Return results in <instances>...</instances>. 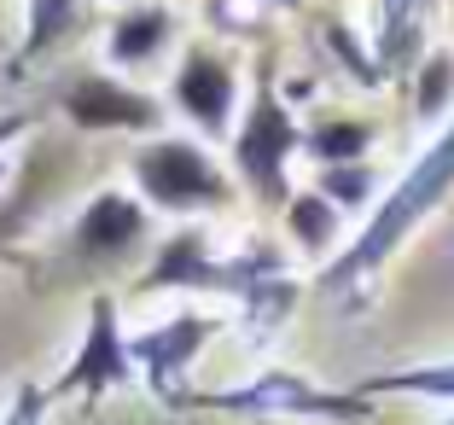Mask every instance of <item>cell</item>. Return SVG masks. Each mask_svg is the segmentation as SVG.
Returning <instances> with one entry per match:
<instances>
[{"instance_id":"6da1fadb","label":"cell","mask_w":454,"mask_h":425,"mask_svg":"<svg viewBox=\"0 0 454 425\" xmlns=\"http://www.w3.org/2000/svg\"><path fill=\"white\" fill-rule=\"evenodd\" d=\"M449 199H454V111L442 117V129L431 134V146L408 163V175L373 204L367 227H356V233L338 245V256L321 268V292H361V286L426 227V216L442 210Z\"/></svg>"},{"instance_id":"7a4b0ae2","label":"cell","mask_w":454,"mask_h":425,"mask_svg":"<svg viewBox=\"0 0 454 425\" xmlns=\"http://www.w3.org/2000/svg\"><path fill=\"white\" fill-rule=\"evenodd\" d=\"M187 408H215L239 420H367L373 397L361 390H333L297 367H262L256 379L233 390H187Z\"/></svg>"},{"instance_id":"3957f363","label":"cell","mask_w":454,"mask_h":425,"mask_svg":"<svg viewBox=\"0 0 454 425\" xmlns=\"http://www.w3.org/2000/svg\"><path fill=\"white\" fill-rule=\"evenodd\" d=\"M297 146H303V129H297L292 106H286L280 88H274V70L262 65V76H256V88H251V106L233 122V175L245 181V193H251L262 210H274V204L286 210V199H292L286 163H292Z\"/></svg>"},{"instance_id":"277c9868","label":"cell","mask_w":454,"mask_h":425,"mask_svg":"<svg viewBox=\"0 0 454 425\" xmlns=\"http://www.w3.org/2000/svg\"><path fill=\"white\" fill-rule=\"evenodd\" d=\"M129 175H134L140 204L169 210V216H210V210H227V204H233L227 169L199 140H181V134H163V140L134 146Z\"/></svg>"},{"instance_id":"5b68a950","label":"cell","mask_w":454,"mask_h":425,"mask_svg":"<svg viewBox=\"0 0 454 425\" xmlns=\"http://www.w3.org/2000/svg\"><path fill=\"white\" fill-rule=\"evenodd\" d=\"M268 268H280V256L268 245H245V251L222 256L204 227H181V233H169L158 245L152 268L140 274V292H210V297H233L239 303Z\"/></svg>"},{"instance_id":"8992f818","label":"cell","mask_w":454,"mask_h":425,"mask_svg":"<svg viewBox=\"0 0 454 425\" xmlns=\"http://www.w3.org/2000/svg\"><path fill=\"white\" fill-rule=\"evenodd\" d=\"M129 379H134V356H129V333H122V320H117V297L94 292L88 297V333H82L76 356L65 361V373L47 385V397L53 402H70V397L99 402L117 385H129Z\"/></svg>"},{"instance_id":"52a82bcc","label":"cell","mask_w":454,"mask_h":425,"mask_svg":"<svg viewBox=\"0 0 454 425\" xmlns=\"http://www.w3.org/2000/svg\"><path fill=\"white\" fill-rule=\"evenodd\" d=\"M59 111L76 134H158L163 129V99L146 88L111 76V70H82L59 88Z\"/></svg>"},{"instance_id":"ba28073f","label":"cell","mask_w":454,"mask_h":425,"mask_svg":"<svg viewBox=\"0 0 454 425\" xmlns=\"http://www.w3.org/2000/svg\"><path fill=\"white\" fill-rule=\"evenodd\" d=\"M215 338V320L204 309H181V315L158 320V327H140L129 338L134 356V379H146V390L163 402V408H187V367L204 356V344Z\"/></svg>"},{"instance_id":"9c48e42d","label":"cell","mask_w":454,"mask_h":425,"mask_svg":"<svg viewBox=\"0 0 454 425\" xmlns=\"http://www.w3.org/2000/svg\"><path fill=\"white\" fill-rule=\"evenodd\" d=\"M169 99L199 134L227 140L233 134V111H239V70H233V59L215 53V47L192 41L187 53H181V65H175Z\"/></svg>"},{"instance_id":"30bf717a","label":"cell","mask_w":454,"mask_h":425,"mask_svg":"<svg viewBox=\"0 0 454 425\" xmlns=\"http://www.w3.org/2000/svg\"><path fill=\"white\" fill-rule=\"evenodd\" d=\"M152 240V210L134 193H94V199L76 210V222H70V251L82 256L88 268H117L129 263L140 245Z\"/></svg>"},{"instance_id":"8fae6325","label":"cell","mask_w":454,"mask_h":425,"mask_svg":"<svg viewBox=\"0 0 454 425\" xmlns=\"http://www.w3.org/2000/svg\"><path fill=\"white\" fill-rule=\"evenodd\" d=\"M169 41H175V12L169 6H158V0H134V6H122V12L111 18L106 59L117 70H140V65H152Z\"/></svg>"},{"instance_id":"7c38bea8","label":"cell","mask_w":454,"mask_h":425,"mask_svg":"<svg viewBox=\"0 0 454 425\" xmlns=\"http://www.w3.org/2000/svg\"><path fill=\"white\" fill-rule=\"evenodd\" d=\"M437 0H379V70L402 76V70L419 65V47H426V18Z\"/></svg>"},{"instance_id":"4fadbf2b","label":"cell","mask_w":454,"mask_h":425,"mask_svg":"<svg viewBox=\"0 0 454 425\" xmlns=\"http://www.w3.org/2000/svg\"><path fill=\"white\" fill-rule=\"evenodd\" d=\"M82 12H88V0H24V41L12 53V70H29L35 59L59 53L82 29Z\"/></svg>"},{"instance_id":"5bb4252c","label":"cell","mask_w":454,"mask_h":425,"mask_svg":"<svg viewBox=\"0 0 454 425\" xmlns=\"http://www.w3.org/2000/svg\"><path fill=\"white\" fill-rule=\"evenodd\" d=\"M297 297H303V279L292 274V268H268L262 279H256L251 292L239 297V315H245V333L256 338V344H262V338H274L286 327V320H292V309H297Z\"/></svg>"},{"instance_id":"9a60e30c","label":"cell","mask_w":454,"mask_h":425,"mask_svg":"<svg viewBox=\"0 0 454 425\" xmlns=\"http://www.w3.org/2000/svg\"><path fill=\"white\" fill-rule=\"evenodd\" d=\"M373 140H379V129L367 117H321L315 129H303V152L321 169H333V163H367Z\"/></svg>"},{"instance_id":"2e32d148","label":"cell","mask_w":454,"mask_h":425,"mask_svg":"<svg viewBox=\"0 0 454 425\" xmlns=\"http://www.w3.org/2000/svg\"><path fill=\"white\" fill-rule=\"evenodd\" d=\"M286 227H292L297 251L326 256V263L338 256V227H344V216H338V204H333V199H321L315 186H309V193H292V199H286Z\"/></svg>"},{"instance_id":"e0dca14e","label":"cell","mask_w":454,"mask_h":425,"mask_svg":"<svg viewBox=\"0 0 454 425\" xmlns=\"http://www.w3.org/2000/svg\"><path fill=\"white\" fill-rule=\"evenodd\" d=\"M361 397H426V402H454V356L449 361H414V367H390L361 379Z\"/></svg>"},{"instance_id":"ac0fdd59","label":"cell","mask_w":454,"mask_h":425,"mask_svg":"<svg viewBox=\"0 0 454 425\" xmlns=\"http://www.w3.org/2000/svg\"><path fill=\"white\" fill-rule=\"evenodd\" d=\"M292 6H297V0H204V18H210L215 35L251 41V35H262V24L274 12H292Z\"/></svg>"},{"instance_id":"d6986e66","label":"cell","mask_w":454,"mask_h":425,"mask_svg":"<svg viewBox=\"0 0 454 425\" xmlns=\"http://www.w3.org/2000/svg\"><path fill=\"white\" fill-rule=\"evenodd\" d=\"M442 111H454V53H431L414 65V117L437 122Z\"/></svg>"},{"instance_id":"ffe728a7","label":"cell","mask_w":454,"mask_h":425,"mask_svg":"<svg viewBox=\"0 0 454 425\" xmlns=\"http://www.w3.org/2000/svg\"><path fill=\"white\" fill-rule=\"evenodd\" d=\"M315 193L333 199L338 210H356V204L373 199V169H367V163H333V169H321Z\"/></svg>"},{"instance_id":"44dd1931","label":"cell","mask_w":454,"mask_h":425,"mask_svg":"<svg viewBox=\"0 0 454 425\" xmlns=\"http://www.w3.org/2000/svg\"><path fill=\"white\" fill-rule=\"evenodd\" d=\"M35 193H41V163H29L24 175H18V186L0 199V256L12 251V240L24 233V222H29V210H35Z\"/></svg>"},{"instance_id":"7402d4cb","label":"cell","mask_w":454,"mask_h":425,"mask_svg":"<svg viewBox=\"0 0 454 425\" xmlns=\"http://www.w3.org/2000/svg\"><path fill=\"white\" fill-rule=\"evenodd\" d=\"M47 408H53L47 385L18 379V390H12V402H6V413H0V425H47Z\"/></svg>"},{"instance_id":"603a6c76","label":"cell","mask_w":454,"mask_h":425,"mask_svg":"<svg viewBox=\"0 0 454 425\" xmlns=\"http://www.w3.org/2000/svg\"><path fill=\"white\" fill-rule=\"evenodd\" d=\"M24 129H29V111H6V117H0V186H6V146H12Z\"/></svg>"},{"instance_id":"cb8c5ba5","label":"cell","mask_w":454,"mask_h":425,"mask_svg":"<svg viewBox=\"0 0 454 425\" xmlns=\"http://www.w3.org/2000/svg\"><path fill=\"white\" fill-rule=\"evenodd\" d=\"M117 6H134V0H117Z\"/></svg>"},{"instance_id":"d4e9b609","label":"cell","mask_w":454,"mask_h":425,"mask_svg":"<svg viewBox=\"0 0 454 425\" xmlns=\"http://www.w3.org/2000/svg\"><path fill=\"white\" fill-rule=\"evenodd\" d=\"M449 18H454V0H449Z\"/></svg>"},{"instance_id":"484cf974","label":"cell","mask_w":454,"mask_h":425,"mask_svg":"<svg viewBox=\"0 0 454 425\" xmlns=\"http://www.w3.org/2000/svg\"><path fill=\"white\" fill-rule=\"evenodd\" d=\"M442 425H454V413H449V420H442Z\"/></svg>"}]
</instances>
